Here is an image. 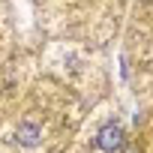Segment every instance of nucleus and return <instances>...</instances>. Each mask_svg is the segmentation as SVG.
Here are the masks:
<instances>
[{"instance_id":"nucleus-1","label":"nucleus","mask_w":153,"mask_h":153,"mask_svg":"<svg viewBox=\"0 0 153 153\" xmlns=\"http://www.w3.org/2000/svg\"><path fill=\"white\" fill-rule=\"evenodd\" d=\"M99 147H102V150H114V147H120V126L108 123V126L99 132Z\"/></svg>"},{"instance_id":"nucleus-2","label":"nucleus","mask_w":153,"mask_h":153,"mask_svg":"<svg viewBox=\"0 0 153 153\" xmlns=\"http://www.w3.org/2000/svg\"><path fill=\"white\" fill-rule=\"evenodd\" d=\"M18 138H21V144H36V141H39V129L30 126V123H24V126L18 129Z\"/></svg>"}]
</instances>
